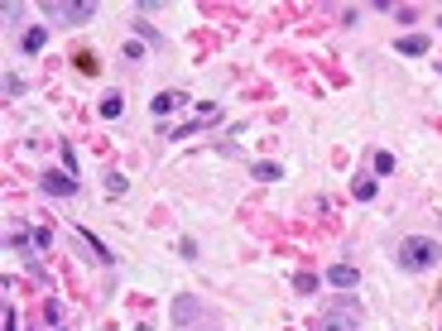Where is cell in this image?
I'll return each mask as SVG.
<instances>
[{
	"label": "cell",
	"mask_w": 442,
	"mask_h": 331,
	"mask_svg": "<svg viewBox=\"0 0 442 331\" xmlns=\"http://www.w3.org/2000/svg\"><path fill=\"white\" fill-rule=\"evenodd\" d=\"M250 178H260V183H274V178H284V168L270 164V159H260V164H250Z\"/></svg>",
	"instance_id": "cell-9"
},
{
	"label": "cell",
	"mask_w": 442,
	"mask_h": 331,
	"mask_svg": "<svg viewBox=\"0 0 442 331\" xmlns=\"http://www.w3.org/2000/svg\"><path fill=\"white\" fill-rule=\"evenodd\" d=\"M312 331H360V303L356 298H341V303H332L317 322H312Z\"/></svg>",
	"instance_id": "cell-2"
},
{
	"label": "cell",
	"mask_w": 442,
	"mask_h": 331,
	"mask_svg": "<svg viewBox=\"0 0 442 331\" xmlns=\"http://www.w3.org/2000/svg\"><path fill=\"white\" fill-rule=\"evenodd\" d=\"M5 331H15V312L10 307H5Z\"/></svg>",
	"instance_id": "cell-18"
},
{
	"label": "cell",
	"mask_w": 442,
	"mask_h": 331,
	"mask_svg": "<svg viewBox=\"0 0 442 331\" xmlns=\"http://www.w3.org/2000/svg\"><path fill=\"white\" fill-rule=\"evenodd\" d=\"M44 193L49 197H72L77 183H72V173H44Z\"/></svg>",
	"instance_id": "cell-5"
},
{
	"label": "cell",
	"mask_w": 442,
	"mask_h": 331,
	"mask_svg": "<svg viewBox=\"0 0 442 331\" xmlns=\"http://www.w3.org/2000/svg\"><path fill=\"white\" fill-rule=\"evenodd\" d=\"M428 48H433L428 34H404V39H399V53H409V58H423Z\"/></svg>",
	"instance_id": "cell-8"
},
{
	"label": "cell",
	"mask_w": 442,
	"mask_h": 331,
	"mask_svg": "<svg viewBox=\"0 0 442 331\" xmlns=\"http://www.w3.org/2000/svg\"><path fill=\"white\" fill-rule=\"evenodd\" d=\"M120 110H125V106H120V96H115V91H110L106 101H101V115H106V120H115V115H120Z\"/></svg>",
	"instance_id": "cell-13"
},
{
	"label": "cell",
	"mask_w": 442,
	"mask_h": 331,
	"mask_svg": "<svg viewBox=\"0 0 442 331\" xmlns=\"http://www.w3.org/2000/svg\"><path fill=\"white\" fill-rule=\"evenodd\" d=\"M317 283H322L317 274H298V278H293V288H298V293H317Z\"/></svg>",
	"instance_id": "cell-12"
},
{
	"label": "cell",
	"mask_w": 442,
	"mask_h": 331,
	"mask_svg": "<svg viewBox=\"0 0 442 331\" xmlns=\"http://www.w3.org/2000/svg\"><path fill=\"white\" fill-rule=\"evenodd\" d=\"M44 15H49L53 25H87V20L96 15V5H91V0H49Z\"/></svg>",
	"instance_id": "cell-3"
},
{
	"label": "cell",
	"mask_w": 442,
	"mask_h": 331,
	"mask_svg": "<svg viewBox=\"0 0 442 331\" xmlns=\"http://www.w3.org/2000/svg\"><path fill=\"white\" fill-rule=\"evenodd\" d=\"M351 193H356L360 202H370V197H375V178H356V183H351Z\"/></svg>",
	"instance_id": "cell-11"
},
{
	"label": "cell",
	"mask_w": 442,
	"mask_h": 331,
	"mask_svg": "<svg viewBox=\"0 0 442 331\" xmlns=\"http://www.w3.org/2000/svg\"><path fill=\"white\" fill-rule=\"evenodd\" d=\"M178 106H188V96H183V91H159V96L149 101V110H154V115H168V110H178Z\"/></svg>",
	"instance_id": "cell-6"
},
{
	"label": "cell",
	"mask_w": 442,
	"mask_h": 331,
	"mask_svg": "<svg viewBox=\"0 0 442 331\" xmlns=\"http://www.w3.org/2000/svg\"><path fill=\"white\" fill-rule=\"evenodd\" d=\"M394 259H399L404 274H428V269L442 264V240H433V235H404L399 249H394Z\"/></svg>",
	"instance_id": "cell-1"
},
{
	"label": "cell",
	"mask_w": 442,
	"mask_h": 331,
	"mask_svg": "<svg viewBox=\"0 0 442 331\" xmlns=\"http://www.w3.org/2000/svg\"><path fill=\"white\" fill-rule=\"evenodd\" d=\"M125 188H130V183H125L120 173H110V178H106V193H110V197H125Z\"/></svg>",
	"instance_id": "cell-14"
},
{
	"label": "cell",
	"mask_w": 442,
	"mask_h": 331,
	"mask_svg": "<svg viewBox=\"0 0 442 331\" xmlns=\"http://www.w3.org/2000/svg\"><path fill=\"white\" fill-rule=\"evenodd\" d=\"M375 173H394V154H375Z\"/></svg>",
	"instance_id": "cell-17"
},
{
	"label": "cell",
	"mask_w": 442,
	"mask_h": 331,
	"mask_svg": "<svg viewBox=\"0 0 442 331\" xmlns=\"http://www.w3.org/2000/svg\"><path fill=\"white\" fill-rule=\"evenodd\" d=\"M197 312H202V303H197L193 293L173 298V327H188V322H197Z\"/></svg>",
	"instance_id": "cell-4"
},
{
	"label": "cell",
	"mask_w": 442,
	"mask_h": 331,
	"mask_svg": "<svg viewBox=\"0 0 442 331\" xmlns=\"http://www.w3.org/2000/svg\"><path fill=\"white\" fill-rule=\"evenodd\" d=\"M44 44H49V29H44V25H34V29L25 34V53H39Z\"/></svg>",
	"instance_id": "cell-10"
},
{
	"label": "cell",
	"mask_w": 442,
	"mask_h": 331,
	"mask_svg": "<svg viewBox=\"0 0 442 331\" xmlns=\"http://www.w3.org/2000/svg\"><path fill=\"white\" fill-rule=\"evenodd\" d=\"M5 20H10V25H20V20H25V5H15V0H10V5H5Z\"/></svg>",
	"instance_id": "cell-16"
},
{
	"label": "cell",
	"mask_w": 442,
	"mask_h": 331,
	"mask_svg": "<svg viewBox=\"0 0 442 331\" xmlns=\"http://www.w3.org/2000/svg\"><path fill=\"white\" fill-rule=\"evenodd\" d=\"M20 91H25V82H20V77H15V72H10V77H5V96H10V101H15V96H20Z\"/></svg>",
	"instance_id": "cell-15"
},
{
	"label": "cell",
	"mask_w": 442,
	"mask_h": 331,
	"mask_svg": "<svg viewBox=\"0 0 442 331\" xmlns=\"http://www.w3.org/2000/svg\"><path fill=\"white\" fill-rule=\"evenodd\" d=\"M327 283H332V288H356L360 274L351 269V264H332V269H327Z\"/></svg>",
	"instance_id": "cell-7"
}]
</instances>
